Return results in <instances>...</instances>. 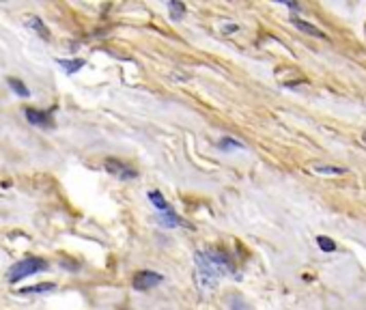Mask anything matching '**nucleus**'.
<instances>
[{"instance_id": "nucleus-1", "label": "nucleus", "mask_w": 366, "mask_h": 310, "mask_svg": "<svg viewBox=\"0 0 366 310\" xmlns=\"http://www.w3.org/2000/svg\"><path fill=\"white\" fill-rule=\"evenodd\" d=\"M194 263H196V284L203 293L214 291L218 286V280L222 278V272L214 265V261L207 257V252L198 250L194 254Z\"/></svg>"}, {"instance_id": "nucleus-2", "label": "nucleus", "mask_w": 366, "mask_h": 310, "mask_svg": "<svg viewBox=\"0 0 366 310\" xmlns=\"http://www.w3.org/2000/svg\"><path fill=\"white\" fill-rule=\"evenodd\" d=\"M48 267H50L48 261L37 259V257H28V259H22L20 263H15L13 267L9 269L7 278H9V282H20V280H24V278H28V276L37 274V272H46Z\"/></svg>"}, {"instance_id": "nucleus-3", "label": "nucleus", "mask_w": 366, "mask_h": 310, "mask_svg": "<svg viewBox=\"0 0 366 310\" xmlns=\"http://www.w3.org/2000/svg\"><path fill=\"white\" fill-rule=\"evenodd\" d=\"M160 282H164V276L158 274V272H149V269H142L134 276V289L136 291H149L153 286H158Z\"/></svg>"}, {"instance_id": "nucleus-4", "label": "nucleus", "mask_w": 366, "mask_h": 310, "mask_svg": "<svg viewBox=\"0 0 366 310\" xmlns=\"http://www.w3.org/2000/svg\"><path fill=\"white\" fill-rule=\"evenodd\" d=\"M104 168L110 172V175H114L117 179H136L138 177V172L134 170V168H129L127 164H123V162H119V160H114V158H108L106 162H104Z\"/></svg>"}, {"instance_id": "nucleus-5", "label": "nucleus", "mask_w": 366, "mask_h": 310, "mask_svg": "<svg viewBox=\"0 0 366 310\" xmlns=\"http://www.w3.org/2000/svg\"><path fill=\"white\" fill-rule=\"evenodd\" d=\"M308 170L313 175H321V177H342V175H347V168H342V166H332V164H325V162L308 164Z\"/></svg>"}, {"instance_id": "nucleus-6", "label": "nucleus", "mask_w": 366, "mask_h": 310, "mask_svg": "<svg viewBox=\"0 0 366 310\" xmlns=\"http://www.w3.org/2000/svg\"><path fill=\"white\" fill-rule=\"evenodd\" d=\"M26 119L30 125H37V127H52L54 125V119L50 114V110H35V108H26Z\"/></svg>"}, {"instance_id": "nucleus-7", "label": "nucleus", "mask_w": 366, "mask_h": 310, "mask_svg": "<svg viewBox=\"0 0 366 310\" xmlns=\"http://www.w3.org/2000/svg\"><path fill=\"white\" fill-rule=\"evenodd\" d=\"M291 24L297 28V30H302V32H306V35H310V37H317V39H328V35L321 28H317L315 24H310V22H306V20H299V17H291Z\"/></svg>"}, {"instance_id": "nucleus-8", "label": "nucleus", "mask_w": 366, "mask_h": 310, "mask_svg": "<svg viewBox=\"0 0 366 310\" xmlns=\"http://www.w3.org/2000/svg\"><path fill=\"white\" fill-rule=\"evenodd\" d=\"M26 24H28V28H32V30H37L39 32V37L41 39H50V28L46 26V24H43V20L41 17H37V15H32V17H28V22H26Z\"/></svg>"}, {"instance_id": "nucleus-9", "label": "nucleus", "mask_w": 366, "mask_h": 310, "mask_svg": "<svg viewBox=\"0 0 366 310\" xmlns=\"http://www.w3.org/2000/svg\"><path fill=\"white\" fill-rule=\"evenodd\" d=\"M56 289V284L54 282H43V284H35V286H26V289H20L17 293L22 295H32V293H50Z\"/></svg>"}, {"instance_id": "nucleus-10", "label": "nucleus", "mask_w": 366, "mask_h": 310, "mask_svg": "<svg viewBox=\"0 0 366 310\" xmlns=\"http://www.w3.org/2000/svg\"><path fill=\"white\" fill-rule=\"evenodd\" d=\"M149 201L155 205V209L158 211H162V214H168V211H172V209L168 207V203L164 201V196H162V192H155V190H151L149 192Z\"/></svg>"}, {"instance_id": "nucleus-11", "label": "nucleus", "mask_w": 366, "mask_h": 310, "mask_svg": "<svg viewBox=\"0 0 366 310\" xmlns=\"http://www.w3.org/2000/svg\"><path fill=\"white\" fill-rule=\"evenodd\" d=\"M56 63L61 65V67H65V71H67V73H78V71H80V69L84 67V65H86L82 59H73V61H65V59H59Z\"/></svg>"}, {"instance_id": "nucleus-12", "label": "nucleus", "mask_w": 366, "mask_h": 310, "mask_svg": "<svg viewBox=\"0 0 366 310\" xmlns=\"http://www.w3.org/2000/svg\"><path fill=\"white\" fill-rule=\"evenodd\" d=\"M7 84L11 86V91H13V93H17L20 97H30V91L26 88V84L22 82V80H17V78H9V80H7Z\"/></svg>"}, {"instance_id": "nucleus-13", "label": "nucleus", "mask_w": 366, "mask_h": 310, "mask_svg": "<svg viewBox=\"0 0 366 310\" xmlns=\"http://www.w3.org/2000/svg\"><path fill=\"white\" fill-rule=\"evenodd\" d=\"M160 224H162V226H181L183 220L177 216L175 211H168V214H162V216H160Z\"/></svg>"}, {"instance_id": "nucleus-14", "label": "nucleus", "mask_w": 366, "mask_h": 310, "mask_svg": "<svg viewBox=\"0 0 366 310\" xmlns=\"http://www.w3.org/2000/svg\"><path fill=\"white\" fill-rule=\"evenodd\" d=\"M218 147L222 149V151H230V149H246V145L243 142H239V140H235V138H222L220 142H218Z\"/></svg>"}, {"instance_id": "nucleus-15", "label": "nucleus", "mask_w": 366, "mask_h": 310, "mask_svg": "<svg viewBox=\"0 0 366 310\" xmlns=\"http://www.w3.org/2000/svg\"><path fill=\"white\" fill-rule=\"evenodd\" d=\"M317 246L323 250V252H334V250H336V243L332 241L328 235H319V237H317Z\"/></svg>"}, {"instance_id": "nucleus-16", "label": "nucleus", "mask_w": 366, "mask_h": 310, "mask_svg": "<svg viewBox=\"0 0 366 310\" xmlns=\"http://www.w3.org/2000/svg\"><path fill=\"white\" fill-rule=\"evenodd\" d=\"M168 9H170V13L175 20H181L185 15V7L181 3H168Z\"/></svg>"}, {"instance_id": "nucleus-17", "label": "nucleus", "mask_w": 366, "mask_h": 310, "mask_svg": "<svg viewBox=\"0 0 366 310\" xmlns=\"http://www.w3.org/2000/svg\"><path fill=\"white\" fill-rule=\"evenodd\" d=\"M230 310H250V306L243 302L239 295H233L230 297Z\"/></svg>"}, {"instance_id": "nucleus-18", "label": "nucleus", "mask_w": 366, "mask_h": 310, "mask_svg": "<svg viewBox=\"0 0 366 310\" xmlns=\"http://www.w3.org/2000/svg\"><path fill=\"white\" fill-rule=\"evenodd\" d=\"M237 30H239V28H237L235 24H230V26H226V28H224V32H237Z\"/></svg>"}, {"instance_id": "nucleus-19", "label": "nucleus", "mask_w": 366, "mask_h": 310, "mask_svg": "<svg viewBox=\"0 0 366 310\" xmlns=\"http://www.w3.org/2000/svg\"><path fill=\"white\" fill-rule=\"evenodd\" d=\"M362 142H364V145H366V134H364V136H362Z\"/></svg>"}]
</instances>
